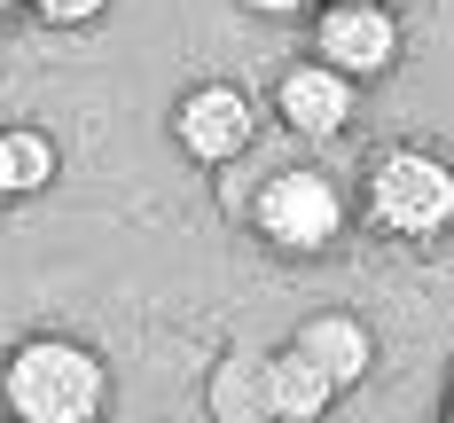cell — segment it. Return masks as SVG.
<instances>
[{
	"instance_id": "6da1fadb",
	"label": "cell",
	"mask_w": 454,
	"mask_h": 423,
	"mask_svg": "<svg viewBox=\"0 0 454 423\" xmlns=\"http://www.w3.org/2000/svg\"><path fill=\"white\" fill-rule=\"evenodd\" d=\"M0 416L8 423H102L110 416V361L87 337L32 329L0 361Z\"/></svg>"
},
{
	"instance_id": "7a4b0ae2",
	"label": "cell",
	"mask_w": 454,
	"mask_h": 423,
	"mask_svg": "<svg viewBox=\"0 0 454 423\" xmlns=\"http://www.w3.org/2000/svg\"><path fill=\"white\" fill-rule=\"evenodd\" d=\"M243 220L282 259H329L345 243V228H353V196L329 181L321 165H274V173L251 181Z\"/></svg>"
},
{
	"instance_id": "3957f363",
	"label": "cell",
	"mask_w": 454,
	"mask_h": 423,
	"mask_svg": "<svg viewBox=\"0 0 454 423\" xmlns=\"http://www.w3.org/2000/svg\"><path fill=\"white\" fill-rule=\"evenodd\" d=\"M361 212L368 228H384L392 243H431L454 228V165L423 141H392L376 149L361 173Z\"/></svg>"
},
{
	"instance_id": "277c9868",
	"label": "cell",
	"mask_w": 454,
	"mask_h": 423,
	"mask_svg": "<svg viewBox=\"0 0 454 423\" xmlns=\"http://www.w3.org/2000/svg\"><path fill=\"white\" fill-rule=\"evenodd\" d=\"M306 47H314V63H329L337 79L376 87V79L400 71L408 32H400L392 0H321L314 16H306Z\"/></svg>"
},
{
	"instance_id": "5b68a950",
	"label": "cell",
	"mask_w": 454,
	"mask_h": 423,
	"mask_svg": "<svg viewBox=\"0 0 454 423\" xmlns=\"http://www.w3.org/2000/svg\"><path fill=\"white\" fill-rule=\"evenodd\" d=\"M259 110H267V102H251L235 79H196V87L173 102V149H181L188 165L227 173V165L251 157V141H259V126H267Z\"/></svg>"
},
{
	"instance_id": "8992f818",
	"label": "cell",
	"mask_w": 454,
	"mask_h": 423,
	"mask_svg": "<svg viewBox=\"0 0 454 423\" xmlns=\"http://www.w3.org/2000/svg\"><path fill=\"white\" fill-rule=\"evenodd\" d=\"M267 110H274L282 134H298L306 149H321V141H345V134H353V118H361V87L337 79V71L314 63V55H298V63H282Z\"/></svg>"
},
{
	"instance_id": "52a82bcc",
	"label": "cell",
	"mask_w": 454,
	"mask_h": 423,
	"mask_svg": "<svg viewBox=\"0 0 454 423\" xmlns=\"http://www.w3.org/2000/svg\"><path fill=\"white\" fill-rule=\"evenodd\" d=\"M290 345L314 361L337 392H353V384H368V369H376V329L361 322V314H345V306H321V314H306V322L290 329Z\"/></svg>"
},
{
	"instance_id": "ba28073f",
	"label": "cell",
	"mask_w": 454,
	"mask_h": 423,
	"mask_svg": "<svg viewBox=\"0 0 454 423\" xmlns=\"http://www.w3.org/2000/svg\"><path fill=\"white\" fill-rule=\"evenodd\" d=\"M204 416L212 423H274L267 392V345H227L204 376Z\"/></svg>"
},
{
	"instance_id": "9c48e42d",
	"label": "cell",
	"mask_w": 454,
	"mask_h": 423,
	"mask_svg": "<svg viewBox=\"0 0 454 423\" xmlns=\"http://www.w3.org/2000/svg\"><path fill=\"white\" fill-rule=\"evenodd\" d=\"M267 392H274V423H329V408L345 400L298 345H274L267 353Z\"/></svg>"
},
{
	"instance_id": "30bf717a",
	"label": "cell",
	"mask_w": 454,
	"mask_h": 423,
	"mask_svg": "<svg viewBox=\"0 0 454 423\" xmlns=\"http://www.w3.org/2000/svg\"><path fill=\"white\" fill-rule=\"evenodd\" d=\"M63 173V149L47 126H0V204H24V196H47Z\"/></svg>"
},
{
	"instance_id": "8fae6325",
	"label": "cell",
	"mask_w": 454,
	"mask_h": 423,
	"mask_svg": "<svg viewBox=\"0 0 454 423\" xmlns=\"http://www.w3.org/2000/svg\"><path fill=\"white\" fill-rule=\"evenodd\" d=\"M110 8H118V0H24V16L47 24V32H94Z\"/></svg>"
},
{
	"instance_id": "7c38bea8",
	"label": "cell",
	"mask_w": 454,
	"mask_h": 423,
	"mask_svg": "<svg viewBox=\"0 0 454 423\" xmlns=\"http://www.w3.org/2000/svg\"><path fill=\"white\" fill-rule=\"evenodd\" d=\"M235 8H243V16H259V24H306L321 0H235Z\"/></svg>"
},
{
	"instance_id": "4fadbf2b",
	"label": "cell",
	"mask_w": 454,
	"mask_h": 423,
	"mask_svg": "<svg viewBox=\"0 0 454 423\" xmlns=\"http://www.w3.org/2000/svg\"><path fill=\"white\" fill-rule=\"evenodd\" d=\"M439 423H454V384H447V408H439Z\"/></svg>"
},
{
	"instance_id": "5bb4252c",
	"label": "cell",
	"mask_w": 454,
	"mask_h": 423,
	"mask_svg": "<svg viewBox=\"0 0 454 423\" xmlns=\"http://www.w3.org/2000/svg\"><path fill=\"white\" fill-rule=\"evenodd\" d=\"M16 8H24V0H0V24H8V16H16Z\"/></svg>"
},
{
	"instance_id": "9a60e30c",
	"label": "cell",
	"mask_w": 454,
	"mask_h": 423,
	"mask_svg": "<svg viewBox=\"0 0 454 423\" xmlns=\"http://www.w3.org/2000/svg\"><path fill=\"white\" fill-rule=\"evenodd\" d=\"M0 423H8V416H0Z\"/></svg>"
}]
</instances>
